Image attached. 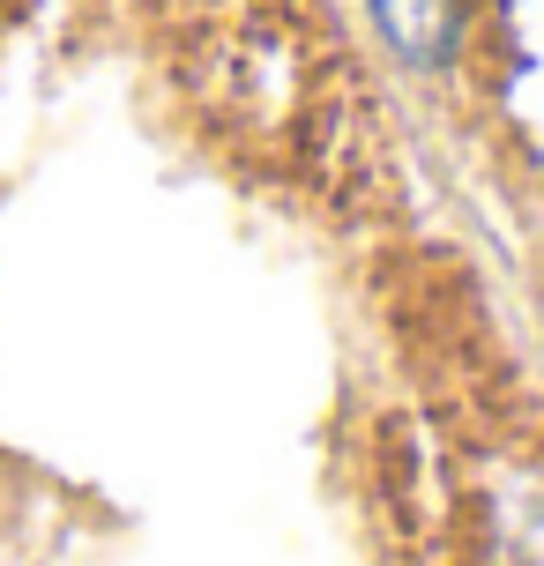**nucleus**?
<instances>
[{
	"instance_id": "nucleus-1",
	"label": "nucleus",
	"mask_w": 544,
	"mask_h": 566,
	"mask_svg": "<svg viewBox=\"0 0 544 566\" xmlns=\"http://www.w3.org/2000/svg\"><path fill=\"white\" fill-rule=\"evenodd\" d=\"M380 38L396 45L410 67H440L456 53V30H462V0H366Z\"/></svg>"
}]
</instances>
